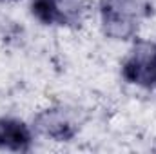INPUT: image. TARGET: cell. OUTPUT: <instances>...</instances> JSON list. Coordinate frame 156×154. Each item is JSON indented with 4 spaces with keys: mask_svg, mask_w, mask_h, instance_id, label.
Returning <instances> with one entry per match:
<instances>
[{
    "mask_svg": "<svg viewBox=\"0 0 156 154\" xmlns=\"http://www.w3.org/2000/svg\"><path fill=\"white\" fill-rule=\"evenodd\" d=\"M0 140H4L5 145H9L11 142H16V145L22 147V142H27L29 136H27L26 129L22 127V123L5 121L0 125Z\"/></svg>",
    "mask_w": 156,
    "mask_h": 154,
    "instance_id": "cell-2",
    "label": "cell"
},
{
    "mask_svg": "<svg viewBox=\"0 0 156 154\" xmlns=\"http://www.w3.org/2000/svg\"><path fill=\"white\" fill-rule=\"evenodd\" d=\"M125 76L134 83L156 87V45H138L125 64Z\"/></svg>",
    "mask_w": 156,
    "mask_h": 154,
    "instance_id": "cell-1",
    "label": "cell"
}]
</instances>
